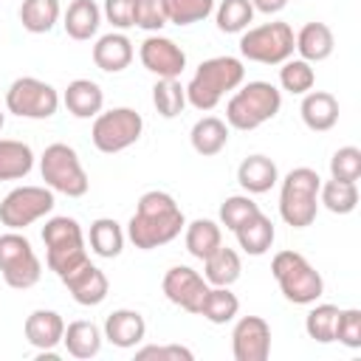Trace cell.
Segmentation results:
<instances>
[{
    "label": "cell",
    "mask_w": 361,
    "mask_h": 361,
    "mask_svg": "<svg viewBox=\"0 0 361 361\" xmlns=\"http://www.w3.org/2000/svg\"><path fill=\"white\" fill-rule=\"evenodd\" d=\"M183 226H186V217L175 203V197L169 192L152 189L138 197L135 212L127 223V237L135 248L152 251L172 243L183 231Z\"/></svg>",
    "instance_id": "obj_1"
},
{
    "label": "cell",
    "mask_w": 361,
    "mask_h": 361,
    "mask_svg": "<svg viewBox=\"0 0 361 361\" xmlns=\"http://www.w3.org/2000/svg\"><path fill=\"white\" fill-rule=\"evenodd\" d=\"M245 79V68L237 56H212L206 62L197 65L195 76L186 85V102L200 110L209 113L220 104V99L231 90H237Z\"/></svg>",
    "instance_id": "obj_2"
},
{
    "label": "cell",
    "mask_w": 361,
    "mask_h": 361,
    "mask_svg": "<svg viewBox=\"0 0 361 361\" xmlns=\"http://www.w3.org/2000/svg\"><path fill=\"white\" fill-rule=\"evenodd\" d=\"M279 107H282V93L271 82L257 79L234 90V96L226 104V124L248 133L271 121L279 113Z\"/></svg>",
    "instance_id": "obj_3"
},
{
    "label": "cell",
    "mask_w": 361,
    "mask_h": 361,
    "mask_svg": "<svg viewBox=\"0 0 361 361\" xmlns=\"http://www.w3.org/2000/svg\"><path fill=\"white\" fill-rule=\"evenodd\" d=\"M42 243H45V262L48 268L62 279L65 274H71L73 268H79L87 259V248H85V234L79 220L59 214L45 220L42 226Z\"/></svg>",
    "instance_id": "obj_4"
},
{
    "label": "cell",
    "mask_w": 361,
    "mask_h": 361,
    "mask_svg": "<svg viewBox=\"0 0 361 361\" xmlns=\"http://www.w3.org/2000/svg\"><path fill=\"white\" fill-rule=\"evenodd\" d=\"M319 186L322 178L310 166H296L285 175L279 189V214L293 228H307L319 212Z\"/></svg>",
    "instance_id": "obj_5"
},
{
    "label": "cell",
    "mask_w": 361,
    "mask_h": 361,
    "mask_svg": "<svg viewBox=\"0 0 361 361\" xmlns=\"http://www.w3.org/2000/svg\"><path fill=\"white\" fill-rule=\"evenodd\" d=\"M271 274L282 290V296L293 305H313L324 293L322 274L299 254V251H279L271 259Z\"/></svg>",
    "instance_id": "obj_6"
},
{
    "label": "cell",
    "mask_w": 361,
    "mask_h": 361,
    "mask_svg": "<svg viewBox=\"0 0 361 361\" xmlns=\"http://www.w3.org/2000/svg\"><path fill=\"white\" fill-rule=\"evenodd\" d=\"M39 172H42V180L51 192H59L68 197L87 195V186H90L87 172H85L76 149L62 144V141L45 147V152L39 158Z\"/></svg>",
    "instance_id": "obj_7"
},
{
    "label": "cell",
    "mask_w": 361,
    "mask_h": 361,
    "mask_svg": "<svg viewBox=\"0 0 361 361\" xmlns=\"http://www.w3.org/2000/svg\"><path fill=\"white\" fill-rule=\"evenodd\" d=\"M293 28L282 20L274 23H262L254 28H245L240 37V54L248 62H259V65H282L285 59L293 56L296 42H293Z\"/></svg>",
    "instance_id": "obj_8"
},
{
    "label": "cell",
    "mask_w": 361,
    "mask_h": 361,
    "mask_svg": "<svg viewBox=\"0 0 361 361\" xmlns=\"http://www.w3.org/2000/svg\"><path fill=\"white\" fill-rule=\"evenodd\" d=\"M0 276L8 288L17 290L34 288L42 276V262L20 231L8 228L6 234H0Z\"/></svg>",
    "instance_id": "obj_9"
},
{
    "label": "cell",
    "mask_w": 361,
    "mask_h": 361,
    "mask_svg": "<svg viewBox=\"0 0 361 361\" xmlns=\"http://www.w3.org/2000/svg\"><path fill=\"white\" fill-rule=\"evenodd\" d=\"M141 133H144L141 113H135L133 107H113V110H104L93 118L90 141L99 152L113 155V152L133 147L141 138Z\"/></svg>",
    "instance_id": "obj_10"
},
{
    "label": "cell",
    "mask_w": 361,
    "mask_h": 361,
    "mask_svg": "<svg viewBox=\"0 0 361 361\" xmlns=\"http://www.w3.org/2000/svg\"><path fill=\"white\" fill-rule=\"evenodd\" d=\"M59 107V93L37 79V76H20L6 90V110L20 118H51Z\"/></svg>",
    "instance_id": "obj_11"
},
{
    "label": "cell",
    "mask_w": 361,
    "mask_h": 361,
    "mask_svg": "<svg viewBox=\"0 0 361 361\" xmlns=\"http://www.w3.org/2000/svg\"><path fill=\"white\" fill-rule=\"evenodd\" d=\"M54 192L48 186H17L0 200V223L11 231H20L39 217L51 214Z\"/></svg>",
    "instance_id": "obj_12"
},
{
    "label": "cell",
    "mask_w": 361,
    "mask_h": 361,
    "mask_svg": "<svg viewBox=\"0 0 361 361\" xmlns=\"http://www.w3.org/2000/svg\"><path fill=\"white\" fill-rule=\"evenodd\" d=\"M164 296L178 305L180 310L186 313H200V305H203V296L209 290V282L189 265H172L166 274H164Z\"/></svg>",
    "instance_id": "obj_13"
},
{
    "label": "cell",
    "mask_w": 361,
    "mask_h": 361,
    "mask_svg": "<svg viewBox=\"0 0 361 361\" xmlns=\"http://www.w3.org/2000/svg\"><path fill=\"white\" fill-rule=\"evenodd\" d=\"M138 56H141V65L155 73L158 79H178L186 68V54L183 48L169 39V37H161V34H152L141 42L138 48Z\"/></svg>",
    "instance_id": "obj_14"
},
{
    "label": "cell",
    "mask_w": 361,
    "mask_h": 361,
    "mask_svg": "<svg viewBox=\"0 0 361 361\" xmlns=\"http://www.w3.org/2000/svg\"><path fill=\"white\" fill-rule=\"evenodd\" d=\"M231 353L237 361H265L271 355V324L262 316H243L231 330Z\"/></svg>",
    "instance_id": "obj_15"
},
{
    "label": "cell",
    "mask_w": 361,
    "mask_h": 361,
    "mask_svg": "<svg viewBox=\"0 0 361 361\" xmlns=\"http://www.w3.org/2000/svg\"><path fill=\"white\" fill-rule=\"evenodd\" d=\"M62 285L68 288V293L73 296L76 305L82 307H96L107 299V290H110V282L104 276V271L99 265H93L90 259H85L79 268H73L71 274L62 276Z\"/></svg>",
    "instance_id": "obj_16"
},
{
    "label": "cell",
    "mask_w": 361,
    "mask_h": 361,
    "mask_svg": "<svg viewBox=\"0 0 361 361\" xmlns=\"http://www.w3.org/2000/svg\"><path fill=\"white\" fill-rule=\"evenodd\" d=\"M144 336H147V322H144V316L138 310L118 307V310L107 313V319H104V338L113 347L130 350V347L141 344Z\"/></svg>",
    "instance_id": "obj_17"
},
{
    "label": "cell",
    "mask_w": 361,
    "mask_h": 361,
    "mask_svg": "<svg viewBox=\"0 0 361 361\" xmlns=\"http://www.w3.org/2000/svg\"><path fill=\"white\" fill-rule=\"evenodd\" d=\"M23 333L28 338L31 347H37L39 353L42 350H54L56 344H62V336H65V322L56 310H31L25 316V324H23Z\"/></svg>",
    "instance_id": "obj_18"
},
{
    "label": "cell",
    "mask_w": 361,
    "mask_h": 361,
    "mask_svg": "<svg viewBox=\"0 0 361 361\" xmlns=\"http://www.w3.org/2000/svg\"><path fill=\"white\" fill-rule=\"evenodd\" d=\"M302 121L313 133H327L338 121V99L327 90H307L302 104H299Z\"/></svg>",
    "instance_id": "obj_19"
},
{
    "label": "cell",
    "mask_w": 361,
    "mask_h": 361,
    "mask_svg": "<svg viewBox=\"0 0 361 361\" xmlns=\"http://www.w3.org/2000/svg\"><path fill=\"white\" fill-rule=\"evenodd\" d=\"M93 62L104 73H121L133 62V42L121 31H110L96 39L93 45Z\"/></svg>",
    "instance_id": "obj_20"
},
{
    "label": "cell",
    "mask_w": 361,
    "mask_h": 361,
    "mask_svg": "<svg viewBox=\"0 0 361 361\" xmlns=\"http://www.w3.org/2000/svg\"><path fill=\"white\" fill-rule=\"evenodd\" d=\"M276 180H279V169L268 155H248L237 166V183L248 195H265L276 186Z\"/></svg>",
    "instance_id": "obj_21"
},
{
    "label": "cell",
    "mask_w": 361,
    "mask_h": 361,
    "mask_svg": "<svg viewBox=\"0 0 361 361\" xmlns=\"http://www.w3.org/2000/svg\"><path fill=\"white\" fill-rule=\"evenodd\" d=\"M62 102H65L71 116H76V118H96L102 113V107H104V93L90 79H73L65 87Z\"/></svg>",
    "instance_id": "obj_22"
},
{
    "label": "cell",
    "mask_w": 361,
    "mask_h": 361,
    "mask_svg": "<svg viewBox=\"0 0 361 361\" xmlns=\"http://www.w3.org/2000/svg\"><path fill=\"white\" fill-rule=\"evenodd\" d=\"M296 42V51H299V59L305 62H324L333 48H336V39H333V31L327 23H305L299 28V34L293 37Z\"/></svg>",
    "instance_id": "obj_23"
},
{
    "label": "cell",
    "mask_w": 361,
    "mask_h": 361,
    "mask_svg": "<svg viewBox=\"0 0 361 361\" xmlns=\"http://www.w3.org/2000/svg\"><path fill=\"white\" fill-rule=\"evenodd\" d=\"M234 234H237V243H240V248H243L245 254L262 257L265 251H271L274 237H276V228H274L271 217H265L262 212H257V214H251L248 220H243V223L234 228Z\"/></svg>",
    "instance_id": "obj_24"
},
{
    "label": "cell",
    "mask_w": 361,
    "mask_h": 361,
    "mask_svg": "<svg viewBox=\"0 0 361 361\" xmlns=\"http://www.w3.org/2000/svg\"><path fill=\"white\" fill-rule=\"evenodd\" d=\"M189 141H192V149L203 158L209 155H217L226 149L228 144V124L217 116H203L192 124V133H189Z\"/></svg>",
    "instance_id": "obj_25"
},
{
    "label": "cell",
    "mask_w": 361,
    "mask_h": 361,
    "mask_svg": "<svg viewBox=\"0 0 361 361\" xmlns=\"http://www.w3.org/2000/svg\"><path fill=\"white\" fill-rule=\"evenodd\" d=\"M243 274V262H240V254L228 245H220L214 254H209L203 259V279L209 285H217V288H231Z\"/></svg>",
    "instance_id": "obj_26"
},
{
    "label": "cell",
    "mask_w": 361,
    "mask_h": 361,
    "mask_svg": "<svg viewBox=\"0 0 361 361\" xmlns=\"http://www.w3.org/2000/svg\"><path fill=\"white\" fill-rule=\"evenodd\" d=\"M62 25L71 39L85 42V39L96 37V31L102 25V8L93 0H73L62 17Z\"/></svg>",
    "instance_id": "obj_27"
},
{
    "label": "cell",
    "mask_w": 361,
    "mask_h": 361,
    "mask_svg": "<svg viewBox=\"0 0 361 361\" xmlns=\"http://www.w3.org/2000/svg\"><path fill=\"white\" fill-rule=\"evenodd\" d=\"M102 338H104V333H102L93 322L79 319V322H71V324L65 327L62 344H65L68 355H73V358H82V361H85V358L99 355V350H102Z\"/></svg>",
    "instance_id": "obj_28"
},
{
    "label": "cell",
    "mask_w": 361,
    "mask_h": 361,
    "mask_svg": "<svg viewBox=\"0 0 361 361\" xmlns=\"http://www.w3.org/2000/svg\"><path fill=\"white\" fill-rule=\"evenodd\" d=\"M186 228V251L195 257V259H206L209 254H214L220 245H223V231L214 220H206V217H197L192 220Z\"/></svg>",
    "instance_id": "obj_29"
},
{
    "label": "cell",
    "mask_w": 361,
    "mask_h": 361,
    "mask_svg": "<svg viewBox=\"0 0 361 361\" xmlns=\"http://www.w3.org/2000/svg\"><path fill=\"white\" fill-rule=\"evenodd\" d=\"M34 152L25 141L0 138V180H20L31 172Z\"/></svg>",
    "instance_id": "obj_30"
},
{
    "label": "cell",
    "mask_w": 361,
    "mask_h": 361,
    "mask_svg": "<svg viewBox=\"0 0 361 361\" xmlns=\"http://www.w3.org/2000/svg\"><path fill=\"white\" fill-rule=\"evenodd\" d=\"M87 243H90V251H93L96 257L113 259V257H118L121 248H124V231H121V226H118L113 217H99V220L90 223Z\"/></svg>",
    "instance_id": "obj_31"
},
{
    "label": "cell",
    "mask_w": 361,
    "mask_h": 361,
    "mask_svg": "<svg viewBox=\"0 0 361 361\" xmlns=\"http://www.w3.org/2000/svg\"><path fill=\"white\" fill-rule=\"evenodd\" d=\"M59 14V0H23L20 6V23L28 34H48L56 25Z\"/></svg>",
    "instance_id": "obj_32"
},
{
    "label": "cell",
    "mask_w": 361,
    "mask_h": 361,
    "mask_svg": "<svg viewBox=\"0 0 361 361\" xmlns=\"http://www.w3.org/2000/svg\"><path fill=\"white\" fill-rule=\"evenodd\" d=\"M240 313V299L228 290V288H217V285H209L206 296H203V305H200V313L206 322L212 324H228L234 316Z\"/></svg>",
    "instance_id": "obj_33"
},
{
    "label": "cell",
    "mask_w": 361,
    "mask_h": 361,
    "mask_svg": "<svg viewBox=\"0 0 361 361\" xmlns=\"http://www.w3.org/2000/svg\"><path fill=\"white\" fill-rule=\"evenodd\" d=\"M319 203L333 214H350L358 206V186L350 180L330 178L327 183L319 186Z\"/></svg>",
    "instance_id": "obj_34"
},
{
    "label": "cell",
    "mask_w": 361,
    "mask_h": 361,
    "mask_svg": "<svg viewBox=\"0 0 361 361\" xmlns=\"http://www.w3.org/2000/svg\"><path fill=\"white\" fill-rule=\"evenodd\" d=\"M214 20L223 34H243L245 28H251L254 6L251 0H223L214 11Z\"/></svg>",
    "instance_id": "obj_35"
},
{
    "label": "cell",
    "mask_w": 361,
    "mask_h": 361,
    "mask_svg": "<svg viewBox=\"0 0 361 361\" xmlns=\"http://www.w3.org/2000/svg\"><path fill=\"white\" fill-rule=\"evenodd\" d=\"M152 104H155L158 116L175 118L186 107V87L178 79H158L152 87Z\"/></svg>",
    "instance_id": "obj_36"
},
{
    "label": "cell",
    "mask_w": 361,
    "mask_h": 361,
    "mask_svg": "<svg viewBox=\"0 0 361 361\" xmlns=\"http://www.w3.org/2000/svg\"><path fill=\"white\" fill-rule=\"evenodd\" d=\"M279 85L293 96H305L316 85V71L305 59H285L279 68Z\"/></svg>",
    "instance_id": "obj_37"
},
{
    "label": "cell",
    "mask_w": 361,
    "mask_h": 361,
    "mask_svg": "<svg viewBox=\"0 0 361 361\" xmlns=\"http://www.w3.org/2000/svg\"><path fill=\"white\" fill-rule=\"evenodd\" d=\"M338 310L336 305H316L307 316H305V333L319 341V344H330L336 341V322H338Z\"/></svg>",
    "instance_id": "obj_38"
},
{
    "label": "cell",
    "mask_w": 361,
    "mask_h": 361,
    "mask_svg": "<svg viewBox=\"0 0 361 361\" xmlns=\"http://www.w3.org/2000/svg\"><path fill=\"white\" fill-rule=\"evenodd\" d=\"M164 3H166V20L175 25L200 23L214 11V0H164Z\"/></svg>",
    "instance_id": "obj_39"
},
{
    "label": "cell",
    "mask_w": 361,
    "mask_h": 361,
    "mask_svg": "<svg viewBox=\"0 0 361 361\" xmlns=\"http://www.w3.org/2000/svg\"><path fill=\"white\" fill-rule=\"evenodd\" d=\"M330 178L355 183L361 178V149L358 147H338L330 158Z\"/></svg>",
    "instance_id": "obj_40"
},
{
    "label": "cell",
    "mask_w": 361,
    "mask_h": 361,
    "mask_svg": "<svg viewBox=\"0 0 361 361\" xmlns=\"http://www.w3.org/2000/svg\"><path fill=\"white\" fill-rule=\"evenodd\" d=\"M259 212V206L248 197V195H231V197H226L223 203H220V223L228 228V231H234L243 220H248L251 214H257Z\"/></svg>",
    "instance_id": "obj_41"
},
{
    "label": "cell",
    "mask_w": 361,
    "mask_h": 361,
    "mask_svg": "<svg viewBox=\"0 0 361 361\" xmlns=\"http://www.w3.org/2000/svg\"><path fill=\"white\" fill-rule=\"evenodd\" d=\"M336 341L344 344V347H350V350H361V310L358 307L338 310Z\"/></svg>",
    "instance_id": "obj_42"
},
{
    "label": "cell",
    "mask_w": 361,
    "mask_h": 361,
    "mask_svg": "<svg viewBox=\"0 0 361 361\" xmlns=\"http://www.w3.org/2000/svg\"><path fill=\"white\" fill-rule=\"evenodd\" d=\"M166 3L164 0H135V25L144 31H161L166 25Z\"/></svg>",
    "instance_id": "obj_43"
},
{
    "label": "cell",
    "mask_w": 361,
    "mask_h": 361,
    "mask_svg": "<svg viewBox=\"0 0 361 361\" xmlns=\"http://www.w3.org/2000/svg\"><path fill=\"white\" fill-rule=\"evenodd\" d=\"M102 14L107 17V23L118 31L133 28L135 25V0H104Z\"/></svg>",
    "instance_id": "obj_44"
},
{
    "label": "cell",
    "mask_w": 361,
    "mask_h": 361,
    "mask_svg": "<svg viewBox=\"0 0 361 361\" xmlns=\"http://www.w3.org/2000/svg\"><path fill=\"white\" fill-rule=\"evenodd\" d=\"M135 358L138 361H147V358H158V361H192L195 353L189 347H180V344H149V347L135 350Z\"/></svg>",
    "instance_id": "obj_45"
},
{
    "label": "cell",
    "mask_w": 361,
    "mask_h": 361,
    "mask_svg": "<svg viewBox=\"0 0 361 361\" xmlns=\"http://www.w3.org/2000/svg\"><path fill=\"white\" fill-rule=\"evenodd\" d=\"M254 11H262V14H276L288 6V0H251Z\"/></svg>",
    "instance_id": "obj_46"
},
{
    "label": "cell",
    "mask_w": 361,
    "mask_h": 361,
    "mask_svg": "<svg viewBox=\"0 0 361 361\" xmlns=\"http://www.w3.org/2000/svg\"><path fill=\"white\" fill-rule=\"evenodd\" d=\"M3 124H6V116H3V110H0V130H3Z\"/></svg>",
    "instance_id": "obj_47"
}]
</instances>
